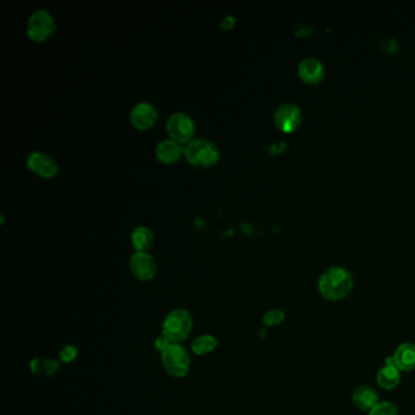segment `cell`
Returning <instances> with one entry per match:
<instances>
[{
	"label": "cell",
	"mask_w": 415,
	"mask_h": 415,
	"mask_svg": "<svg viewBox=\"0 0 415 415\" xmlns=\"http://www.w3.org/2000/svg\"><path fill=\"white\" fill-rule=\"evenodd\" d=\"M353 288V278L347 269L332 267L318 279V290L327 301H340L347 298Z\"/></svg>",
	"instance_id": "cell-1"
},
{
	"label": "cell",
	"mask_w": 415,
	"mask_h": 415,
	"mask_svg": "<svg viewBox=\"0 0 415 415\" xmlns=\"http://www.w3.org/2000/svg\"><path fill=\"white\" fill-rule=\"evenodd\" d=\"M194 327V318L186 308H176L167 314L162 322L161 335L171 343L186 340Z\"/></svg>",
	"instance_id": "cell-2"
},
{
	"label": "cell",
	"mask_w": 415,
	"mask_h": 415,
	"mask_svg": "<svg viewBox=\"0 0 415 415\" xmlns=\"http://www.w3.org/2000/svg\"><path fill=\"white\" fill-rule=\"evenodd\" d=\"M184 156L193 166L211 167L220 161V152L215 143L199 138L186 144Z\"/></svg>",
	"instance_id": "cell-3"
},
{
	"label": "cell",
	"mask_w": 415,
	"mask_h": 415,
	"mask_svg": "<svg viewBox=\"0 0 415 415\" xmlns=\"http://www.w3.org/2000/svg\"><path fill=\"white\" fill-rule=\"evenodd\" d=\"M161 361L163 369L172 377L181 379L190 371V355L181 343H172L166 351L162 352Z\"/></svg>",
	"instance_id": "cell-4"
},
{
	"label": "cell",
	"mask_w": 415,
	"mask_h": 415,
	"mask_svg": "<svg viewBox=\"0 0 415 415\" xmlns=\"http://www.w3.org/2000/svg\"><path fill=\"white\" fill-rule=\"evenodd\" d=\"M55 20L49 11L45 9H38L33 11L27 21V35L31 40L42 43L49 40L54 33Z\"/></svg>",
	"instance_id": "cell-5"
},
{
	"label": "cell",
	"mask_w": 415,
	"mask_h": 415,
	"mask_svg": "<svg viewBox=\"0 0 415 415\" xmlns=\"http://www.w3.org/2000/svg\"><path fill=\"white\" fill-rule=\"evenodd\" d=\"M167 134L177 143H189L195 134V123L184 113H176L170 116L166 123Z\"/></svg>",
	"instance_id": "cell-6"
},
{
	"label": "cell",
	"mask_w": 415,
	"mask_h": 415,
	"mask_svg": "<svg viewBox=\"0 0 415 415\" xmlns=\"http://www.w3.org/2000/svg\"><path fill=\"white\" fill-rule=\"evenodd\" d=\"M274 123L282 132H295L302 123L301 108L293 104L280 105L274 113Z\"/></svg>",
	"instance_id": "cell-7"
},
{
	"label": "cell",
	"mask_w": 415,
	"mask_h": 415,
	"mask_svg": "<svg viewBox=\"0 0 415 415\" xmlns=\"http://www.w3.org/2000/svg\"><path fill=\"white\" fill-rule=\"evenodd\" d=\"M129 268L138 280L147 283L156 275V261L149 252H134L129 259Z\"/></svg>",
	"instance_id": "cell-8"
},
{
	"label": "cell",
	"mask_w": 415,
	"mask_h": 415,
	"mask_svg": "<svg viewBox=\"0 0 415 415\" xmlns=\"http://www.w3.org/2000/svg\"><path fill=\"white\" fill-rule=\"evenodd\" d=\"M27 167L30 171L42 178H54L59 173V163L55 158L43 152H32L27 157Z\"/></svg>",
	"instance_id": "cell-9"
},
{
	"label": "cell",
	"mask_w": 415,
	"mask_h": 415,
	"mask_svg": "<svg viewBox=\"0 0 415 415\" xmlns=\"http://www.w3.org/2000/svg\"><path fill=\"white\" fill-rule=\"evenodd\" d=\"M156 121L157 110L152 104L142 101L133 106L131 111V122L137 129H150Z\"/></svg>",
	"instance_id": "cell-10"
},
{
	"label": "cell",
	"mask_w": 415,
	"mask_h": 415,
	"mask_svg": "<svg viewBox=\"0 0 415 415\" xmlns=\"http://www.w3.org/2000/svg\"><path fill=\"white\" fill-rule=\"evenodd\" d=\"M298 77L302 79L304 83L317 84L324 79L325 70L322 63L314 58L303 59L298 67Z\"/></svg>",
	"instance_id": "cell-11"
},
{
	"label": "cell",
	"mask_w": 415,
	"mask_h": 415,
	"mask_svg": "<svg viewBox=\"0 0 415 415\" xmlns=\"http://www.w3.org/2000/svg\"><path fill=\"white\" fill-rule=\"evenodd\" d=\"M155 154H156L158 161L165 165H171V163L178 161L181 155H184V149L176 140L165 139L157 144Z\"/></svg>",
	"instance_id": "cell-12"
},
{
	"label": "cell",
	"mask_w": 415,
	"mask_h": 415,
	"mask_svg": "<svg viewBox=\"0 0 415 415\" xmlns=\"http://www.w3.org/2000/svg\"><path fill=\"white\" fill-rule=\"evenodd\" d=\"M391 361L400 371H410L415 369V345L405 342L398 346Z\"/></svg>",
	"instance_id": "cell-13"
},
{
	"label": "cell",
	"mask_w": 415,
	"mask_h": 415,
	"mask_svg": "<svg viewBox=\"0 0 415 415\" xmlns=\"http://www.w3.org/2000/svg\"><path fill=\"white\" fill-rule=\"evenodd\" d=\"M376 381L385 390H393L400 381V371L392 363L390 357L386 358L385 366L377 371Z\"/></svg>",
	"instance_id": "cell-14"
},
{
	"label": "cell",
	"mask_w": 415,
	"mask_h": 415,
	"mask_svg": "<svg viewBox=\"0 0 415 415\" xmlns=\"http://www.w3.org/2000/svg\"><path fill=\"white\" fill-rule=\"evenodd\" d=\"M352 402L358 409L371 412L379 403V397L371 386L361 385L353 392Z\"/></svg>",
	"instance_id": "cell-15"
},
{
	"label": "cell",
	"mask_w": 415,
	"mask_h": 415,
	"mask_svg": "<svg viewBox=\"0 0 415 415\" xmlns=\"http://www.w3.org/2000/svg\"><path fill=\"white\" fill-rule=\"evenodd\" d=\"M154 233L147 227H137L131 235V243L136 252H147L154 245Z\"/></svg>",
	"instance_id": "cell-16"
},
{
	"label": "cell",
	"mask_w": 415,
	"mask_h": 415,
	"mask_svg": "<svg viewBox=\"0 0 415 415\" xmlns=\"http://www.w3.org/2000/svg\"><path fill=\"white\" fill-rule=\"evenodd\" d=\"M217 347H218V339L215 335L204 334L194 339V341L191 343V351L194 352L196 356H205L215 351Z\"/></svg>",
	"instance_id": "cell-17"
},
{
	"label": "cell",
	"mask_w": 415,
	"mask_h": 415,
	"mask_svg": "<svg viewBox=\"0 0 415 415\" xmlns=\"http://www.w3.org/2000/svg\"><path fill=\"white\" fill-rule=\"evenodd\" d=\"M284 320H285V313L280 308H274L264 313L263 319H262L266 327H275L282 324Z\"/></svg>",
	"instance_id": "cell-18"
},
{
	"label": "cell",
	"mask_w": 415,
	"mask_h": 415,
	"mask_svg": "<svg viewBox=\"0 0 415 415\" xmlns=\"http://www.w3.org/2000/svg\"><path fill=\"white\" fill-rule=\"evenodd\" d=\"M369 415H398V409L391 402H379L377 405L369 412Z\"/></svg>",
	"instance_id": "cell-19"
},
{
	"label": "cell",
	"mask_w": 415,
	"mask_h": 415,
	"mask_svg": "<svg viewBox=\"0 0 415 415\" xmlns=\"http://www.w3.org/2000/svg\"><path fill=\"white\" fill-rule=\"evenodd\" d=\"M79 348L74 346V345H66L60 351V361L65 363V364H70V363L76 361V358L79 357Z\"/></svg>",
	"instance_id": "cell-20"
},
{
	"label": "cell",
	"mask_w": 415,
	"mask_h": 415,
	"mask_svg": "<svg viewBox=\"0 0 415 415\" xmlns=\"http://www.w3.org/2000/svg\"><path fill=\"white\" fill-rule=\"evenodd\" d=\"M59 361H55V359H44V373H43V375H55L59 371Z\"/></svg>",
	"instance_id": "cell-21"
},
{
	"label": "cell",
	"mask_w": 415,
	"mask_h": 415,
	"mask_svg": "<svg viewBox=\"0 0 415 415\" xmlns=\"http://www.w3.org/2000/svg\"><path fill=\"white\" fill-rule=\"evenodd\" d=\"M30 369L35 375H43V373H44V359L43 358H33L30 363Z\"/></svg>",
	"instance_id": "cell-22"
},
{
	"label": "cell",
	"mask_w": 415,
	"mask_h": 415,
	"mask_svg": "<svg viewBox=\"0 0 415 415\" xmlns=\"http://www.w3.org/2000/svg\"><path fill=\"white\" fill-rule=\"evenodd\" d=\"M286 150V143L278 142L274 143L268 147V152L270 155H280Z\"/></svg>",
	"instance_id": "cell-23"
},
{
	"label": "cell",
	"mask_w": 415,
	"mask_h": 415,
	"mask_svg": "<svg viewBox=\"0 0 415 415\" xmlns=\"http://www.w3.org/2000/svg\"><path fill=\"white\" fill-rule=\"evenodd\" d=\"M171 342L167 340L166 337L165 336H158L157 337L156 340H155V348H156L157 351L162 353V352L166 351L168 347L171 346Z\"/></svg>",
	"instance_id": "cell-24"
},
{
	"label": "cell",
	"mask_w": 415,
	"mask_h": 415,
	"mask_svg": "<svg viewBox=\"0 0 415 415\" xmlns=\"http://www.w3.org/2000/svg\"><path fill=\"white\" fill-rule=\"evenodd\" d=\"M234 25L235 19L233 16H225V19H222V21H220V27L223 30H230V29H233Z\"/></svg>",
	"instance_id": "cell-25"
},
{
	"label": "cell",
	"mask_w": 415,
	"mask_h": 415,
	"mask_svg": "<svg viewBox=\"0 0 415 415\" xmlns=\"http://www.w3.org/2000/svg\"><path fill=\"white\" fill-rule=\"evenodd\" d=\"M311 33H312V29L311 27H303V29L296 31V35L301 37V38L308 37V35H311Z\"/></svg>",
	"instance_id": "cell-26"
}]
</instances>
